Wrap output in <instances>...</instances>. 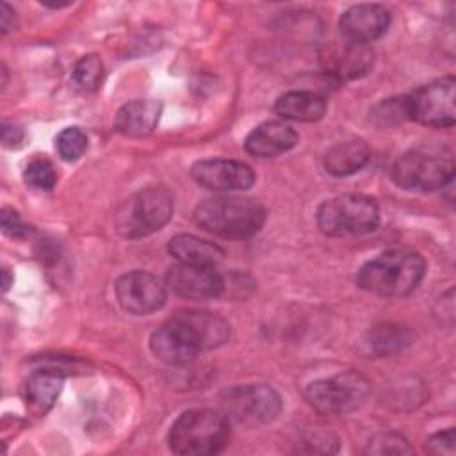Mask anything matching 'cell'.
<instances>
[{"instance_id":"1","label":"cell","mask_w":456,"mask_h":456,"mask_svg":"<svg viewBox=\"0 0 456 456\" xmlns=\"http://www.w3.org/2000/svg\"><path fill=\"white\" fill-rule=\"evenodd\" d=\"M426 262L408 248H392L369 260L356 276V283L376 296L401 297L413 292L422 281Z\"/></svg>"},{"instance_id":"2","label":"cell","mask_w":456,"mask_h":456,"mask_svg":"<svg viewBox=\"0 0 456 456\" xmlns=\"http://www.w3.org/2000/svg\"><path fill=\"white\" fill-rule=\"evenodd\" d=\"M194 221L217 237L248 239L262 228L265 210L251 198L217 196L208 198L196 207Z\"/></svg>"},{"instance_id":"3","label":"cell","mask_w":456,"mask_h":456,"mask_svg":"<svg viewBox=\"0 0 456 456\" xmlns=\"http://www.w3.org/2000/svg\"><path fill=\"white\" fill-rule=\"evenodd\" d=\"M230 424L224 413L208 408L187 410L171 426L167 442L175 454L208 456L224 449Z\"/></svg>"},{"instance_id":"4","label":"cell","mask_w":456,"mask_h":456,"mask_svg":"<svg viewBox=\"0 0 456 456\" xmlns=\"http://www.w3.org/2000/svg\"><path fill=\"white\" fill-rule=\"evenodd\" d=\"M173 216V196L162 185L146 187L126 198L116 216V230L128 237H146L160 230Z\"/></svg>"},{"instance_id":"5","label":"cell","mask_w":456,"mask_h":456,"mask_svg":"<svg viewBox=\"0 0 456 456\" xmlns=\"http://www.w3.org/2000/svg\"><path fill=\"white\" fill-rule=\"evenodd\" d=\"M378 223V205L363 194L335 196L326 200L317 210V224L330 237L363 235L376 230Z\"/></svg>"},{"instance_id":"6","label":"cell","mask_w":456,"mask_h":456,"mask_svg":"<svg viewBox=\"0 0 456 456\" xmlns=\"http://www.w3.org/2000/svg\"><path fill=\"white\" fill-rule=\"evenodd\" d=\"M394 182L406 191H435L452 183L454 160L447 150H411L397 159Z\"/></svg>"},{"instance_id":"7","label":"cell","mask_w":456,"mask_h":456,"mask_svg":"<svg viewBox=\"0 0 456 456\" xmlns=\"http://www.w3.org/2000/svg\"><path fill=\"white\" fill-rule=\"evenodd\" d=\"M369 381L353 370L317 379L305 390L308 404L319 413L342 415L356 410L369 395Z\"/></svg>"},{"instance_id":"8","label":"cell","mask_w":456,"mask_h":456,"mask_svg":"<svg viewBox=\"0 0 456 456\" xmlns=\"http://www.w3.org/2000/svg\"><path fill=\"white\" fill-rule=\"evenodd\" d=\"M224 415L237 424L256 428L274 420L281 410V399L267 385H240L223 395Z\"/></svg>"},{"instance_id":"9","label":"cell","mask_w":456,"mask_h":456,"mask_svg":"<svg viewBox=\"0 0 456 456\" xmlns=\"http://www.w3.org/2000/svg\"><path fill=\"white\" fill-rule=\"evenodd\" d=\"M456 82L452 77L433 80L408 96L410 119H415L426 126L449 128L454 125L456 110Z\"/></svg>"},{"instance_id":"10","label":"cell","mask_w":456,"mask_h":456,"mask_svg":"<svg viewBox=\"0 0 456 456\" xmlns=\"http://www.w3.org/2000/svg\"><path fill=\"white\" fill-rule=\"evenodd\" d=\"M116 297L128 314L148 315L166 303V285L151 273L130 271L118 278Z\"/></svg>"},{"instance_id":"11","label":"cell","mask_w":456,"mask_h":456,"mask_svg":"<svg viewBox=\"0 0 456 456\" xmlns=\"http://www.w3.org/2000/svg\"><path fill=\"white\" fill-rule=\"evenodd\" d=\"M150 347L159 360L169 365H185L201 353L196 335L178 314L151 333Z\"/></svg>"},{"instance_id":"12","label":"cell","mask_w":456,"mask_h":456,"mask_svg":"<svg viewBox=\"0 0 456 456\" xmlns=\"http://www.w3.org/2000/svg\"><path fill=\"white\" fill-rule=\"evenodd\" d=\"M166 285L187 299H208L224 292V280L212 265L176 264L166 274Z\"/></svg>"},{"instance_id":"13","label":"cell","mask_w":456,"mask_h":456,"mask_svg":"<svg viewBox=\"0 0 456 456\" xmlns=\"http://www.w3.org/2000/svg\"><path fill=\"white\" fill-rule=\"evenodd\" d=\"M191 175L196 183L212 191H244L255 182L253 169L232 159H205L192 166Z\"/></svg>"},{"instance_id":"14","label":"cell","mask_w":456,"mask_h":456,"mask_svg":"<svg viewBox=\"0 0 456 456\" xmlns=\"http://www.w3.org/2000/svg\"><path fill=\"white\" fill-rule=\"evenodd\" d=\"M321 62L326 73L338 80H354L367 75L374 62L369 45L354 41H335L321 52Z\"/></svg>"},{"instance_id":"15","label":"cell","mask_w":456,"mask_h":456,"mask_svg":"<svg viewBox=\"0 0 456 456\" xmlns=\"http://www.w3.org/2000/svg\"><path fill=\"white\" fill-rule=\"evenodd\" d=\"M390 12L379 4H358L349 7L338 21L344 39L367 45L385 34Z\"/></svg>"},{"instance_id":"16","label":"cell","mask_w":456,"mask_h":456,"mask_svg":"<svg viewBox=\"0 0 456 456\" xmlns=\"http://www.w3.org/2000/svg\"><path fill=\"white\" fill-rule=\"evenodd\" d=\"M296 142L297 134L292 126L283 121H265L249 132L244 146L248 153L269 159L292 150Z\"/></svg>"},{"instance_id":"17","label":"cell","mask_w":456,"mask_h":456,"mask_svg":"<svg viewBox=\"0 0 456 456\" xmlns=\"http://www.w3.org/2000/svg\"><path fill=\"white\" fill-rule=\"evenodd\" d=\"M160 112L162 105L155 100H134L118 110L114 126L126 137H146L155 130Z\"/></svg>"},{"instance_id":"18","label":"cell","mask_w":456,"mask_h":456,"mask_svg":"<svg viewBox=\"0 0 456 456\" xmlns=\"http://www.w3.org/2000/svg\"><path fill=\"white\" fill-rule=\"evenodd\" d=\"M274 112L285 119L312 123L324 116L326 100L314 91H289L276 100Z\"/></svg>"},{"instance_id":"19","label":"cell","mask_w":456,"mask_h":456,"mask_svg":"<svg viewBox=\"0 0 456 456\" xmlns=\"http://www.w3.org/2000/svg\"><path fill=\"white\" fill-rule=\"evenodd\" d=\"M369 146L362 139H347L333 144L324 155V167L333 176H349L369 160Z\"/></svg>"},{"instance_id":"20","label":"cell","mask_w":456,"mask_h":456,"mask_svg":"<svg viewBox=\"0 0 456 456\" xmlns=\"http://www.w3.org/2000/svg\"><path fill=\"white\" fill-rule=\"evenodd\" d=\"M169 253L180 262V264H192V265H216L224 251L205 239H200L196 235L189 233H178L175 235L167 244Z\"/></svg>"},{"instance_id":"21","label":"cell","mask_w":456,"mask_h":456,"mask_svg":"<svg viewBox=\"0 0 456 456\" xmlns=\"http://www.w3.org/2000/svg\"><path fill=\"white\" fill-rule=\"evenodd\" d=\"M176 314L189 324V328L192 330L201 346V351L219 347L230 338L228 322L216 314L200 310H183Z\"/></svg>"},{"instance_id":"22","label":"cell","mask_w":456,"mask_h":456,"mask_svg":"<svg viewBox=\"0 0 456 456\" xmlns=\"http://www.w3.org/2000/svg\"><path fill=\"white\" fill-rule=\"evenodd\" d=\"M411 342V333L406 326L394 324V322H383L374 328H370L363 340V351L372 356H390L395 353H401L408 344Z\"/></svg>"},{"instance_id":"23","label":"cell","mask_w":456,"mask_h":456,"mask_svg":"<svg viewBox=\"0 0 456 456\" xmlns=\"http://www.w3.org/2000/svg\"><path fill=\"white\" fill-rule=\"evenodd\" d=\"M61 388H62V374L53 369L36 370L34 374H30L25 385L27 399L30 406L39 413H45L53 406V403L61 394Z\"/></svg>"},{"instance_id":"24","label":"cell","mask_w":456,"mask_h":456,"mask_svg":"<svg viewBox=\"0 0 456 456\" xmlns=\"http://www.w3.org/2000/svg\"><path fill=\"white\" fill-rule=\"evenodd\" d=\"M73 82L82 91H93L100 86L103 77V64L96 55L82 57L73 68Z\"/></svg>"},{"instance_id":"25","label":"cell","mask_w":456,"mask_h":456,"mask_svg":"<svg viewBox=\"0 0 456 456\" xmlns=\"http://www.w3.org/2000/svg\"><path fill=\"white\" fill-rule=\"evenodd\" d=\"M55 148L64 160L73 162L86 153L87 135L78 126H68L57 135Z\"/></svg>"},{"instance_id":"26","label":"cell","mask_w":456,"mask_h":456,"mask_svg":"<svg viewBox=\"0 0 456 456\" xmlns=\"http://www.w3.org/2000/svg\"><path fill=\"white\" fill-rule=\"evenodd\" d=\"M23 178L34 189L50 191L55 185V182H57V173H55V167L52 166L50 160H46V159H34V160H30L27 164Z\"/></svg>"},{"instance_id":"27","label":"cell","mask_w":456,"mask_h":456,"mask_svg":"<svg viewBox=\"0 0 456 456\" xmlns=\"http://www.w3.org/2000/svg\"><path fill=\"white\" fill-rule=\"evenodd\" d=\"M374 118L378 119L379 125H395L403 123L404 119H410L408 96L387 98L374 109Z\"/></svg>"},{"instance_id":"28","label":"cell","mask_w":456,"mask_h":456,"mask_svg":"<svg viewBox=\"0 0 456 456\" xmlns=\"http://www.w3.org/2000/svg\"><path fill=\"white\" fill-rule=\"evenodd\" d=\"M369 451L374 454H403V452H410L411 449L403 436L394 433H385L369 444Z\"/></svg>"},{"instance_id":"29","label":"cell","mask_w":456,"mask_h":456,"mask_svg":"<svg viewBox=\"0 0 456 456\" xmlns=\"http://www.w3.org/2000/svg\"><path fill=\"white\" fill-rule=\"evenodd\" d=\"M426 451L431 454H452L454 452V429L438 431L426 440Z\"/></svg>"},{"instance_id":"30","label":"cell","mask_w":456,"mask_h":456,"mask_svg":"<svg viewBox=\"0 0 456 456\" xmlns=\"http://www.w3.org/2000/svg\"><path fill=\"white\" fill-rule=\"evenodd\" d=\"M2 230L11 237H23L28 233L27 224L21 221L20 214L12 208H2Z\"/></svg>"},{"instance_id":"31","label":"cell","mask_w":456,"mask_h":456,"mask_svg":"<svg viewBox=\"0 0 456 456\" xmlns=\"http://www.w3.org/2000/svg\"><path fill=\"white\" fill-rule=\"evenodd\" d=\"M23 139V130L14 125H4L2 126V142L5 146H14Z\"/></svg>"},{"instance_id":"32","label":"cell","mask_w":456,"mask_h":456,"mask_svg":"<svg viewBox=\"0 0 456 456\" xmlns=\"http://www.w3.org/2000/svg\"><path fill=\"white\" fill-rule=\"evenodd\" d=\"M16 25L14 20V12L7 4H2L0 7V27H2V34H7L9 30H12Z\"/></svg>"},{"instance_id":"33","label":"cell","mask_w":456,"mask_h":456,"mask_svg":"<svg viewBox=\"0 0 456 456\" xmlns=\"http://www.w3.org/2000/svg\"><path fill=\"white\" fill-rule=\"evenodd\" d=\"M9 283H11V280H9V276H7V269H4V290L9 289Z\"/></svg>"}]
</instances>
